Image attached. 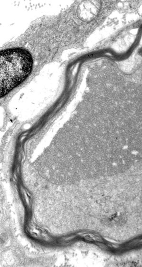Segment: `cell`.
<instances>
[{
    "mask_svg": "<svg viewBox=\"0 0 142 267\" xmlns=\"http://www.w3.org/2000/svg\"><path fill=\"white\" fill-rule=\"evenodd\" d=\"M1 97H3L23 82L32 70V56L22 48H12L1 52Z\"/></svg>",
    "mask_w": 142,
    "mask_h": 267,
    "instance_id": "obj_1",
    "label": "cell"
},
{
    "mask_svg": "<svg viewBox=\"0 0 142 267\" xmlns=\"http://www.w3.org/2000/svg\"><path fill=\"white\" fill-rule=\"evenodd\" d=\"M83 237L89 241H101L100 237H97L92 234H85L82 235Z\"/></svg>",
    "mask_w": 142,
    "mask_h": 267,
    "instance_id": "obj_2",
    "label": "cell"
},
{
    "mask_svg": "<svg viewBox=\"0 0 142 267\" xmlns=\"http://www.w3.org/2000/svg\"><path fill=\"white\" fill-rule=\"evenodd\" d=\"M138 53H139V54L142 56V48L140 49V50H139V52H138Z\"/></svg>",
    "mask_w": 142,
    "mask_h": 267,
    "instance_id": "obj_3",
    "label": "cell"
}]
</instances>
